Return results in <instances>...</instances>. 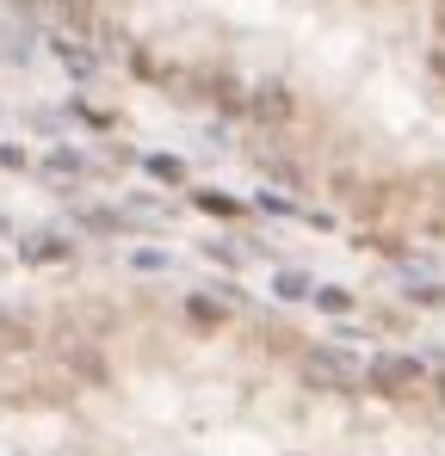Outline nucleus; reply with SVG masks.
Segmentation results:
<instances>
[{
    "label": "nucleus",
    "mask_w": 445,
    "mask_h": 456,
    "mask_svg": "<svg viewBox=\"0 0 445 456\" xmlns=\"http://www.w3.org/2000/svg\"><path fill=\"white\" fill-rule=\"evenodd\" d=\"M365 382H371L377 395H415V389L427 382V370H421V358H402V351H384V358H371V370H365Z\"/></svg>",
    "instance_id": "1"
},
{
    "label": "nucleus",
    "mask_w": 445,
    "mask_h": 456,
    "mask_svg": "<svg viewBox=\"0 0 445 456\" xmlns=\"http://www.w3.org/2000/svg\"><path fill=\"white\" fill-rule=\"evenodd\" d=\"M303 376L322 382V389H353L359 382V364L346 351H334V345H315V351H303Z\"/></svg>",
    "instance_id": "2"
},
{
    "label": "nucleus",
    "mask_w": 445,
    "mask_h": 456,
    "mask_svg": "<svg viewBox=\"0 0 445 456\" xmlns=\"http://www.w3.org/2000/svg\"><path fill=\"white\" fill-rule=\"evenodd\" d=\"M56 358H62V370L68 376H81V382H106V358H99V340H87V334H62L56 340Z\"/></svg>",
    "instance_id": "3"
},
{
    "label": "nucleus",
    "mask_w": 445,
    "mask_h": 456,
    "mask_svg": "<svg viewBox=\"0 0 445 456\" xmlns=\"http://www.w3.org/2000/svg\"><path fill=\"white\" fill-rule=\"evenodd\" d=\"M248 112H254V123H266V130H285V123H297V93L285 81H266V87L248 93Z\"/></svg>",
    "instance_id": "4"
},
{
    "label": "nucleus",
    "mask_w": 445,
    "mask_h": 456,
    "mask_svg": "<svg viewBox=\"0 0 445 456\" xmlns=\"http://www.w3.org/2000/svg\"><path fill=\"white\" fill-rule=\"evenodd\" d=\"M31 340H37L31 315H12V309H0V345H6V351H25Z\"/></svg>",
    "instance_id": "5"
},
{
    "label": "nucleus",
    "mask_w": 445,
    "mask_h": 456,
    "mask_svg": "<svg viewBox=\"0 0 445 456\" xmlns=\"http://www.w3.org/2000/svg\"><path fill=\"white\" fill-rule=\"evenodd\" d=\"M56 56H62V68H68V75H93V68H99V56H93V50H81V37H62V43H56Z\"/></svg>",
    "instance_id": "6"
},
{
    "label": "nucleus",
    "mask_w": 445,
    "mask_h": 456,
    "mask_svg": "<svg viewBox=\"0 0 445 456\" xmlns=\"http://www.w3.org/2000/svg\"><path fill=\"white\" fill-rule=\"evenodd\" d=\"M68 31H93V0H50Z\"/></svg>",
    "instance_id": "7"
},
{
    "label": "nucleus",
    "mask_w": 445,
    "mask_h": 456,
    "mask_svg": "<svg viewBox=\"0 0 445 456\" xmlns=\"http://www.w3.org/2000/svg\"><path fill=\"white\" fill-rule=\"evenodd\" d=\"M148 179H161V185H186V161H173V154H148Z\"/></svg>",
    "instance_id": "8"
},
{
    "label": "nucleus",
    "mask_w": 445,
    "mask_h": 456,
    "mask_svg": "<svg viewBox=\"0 0 445 456\" xmlns=\"http://www.w3.org/2000/svg\"><path fill=\"white\" fill-rule=\"evenodd\" d=\"M309 296H315V309H328V315H346V309H353V296H346L340 284H315Z\"/></svg>",
    "instance_id": "9"
},
{
    "label": "nucleus",
    "mask_w": 445,
    "mask_h": 456,
    "mask_svg": "<svg viewBox=\"0 0 445 456\" xmlns=\"http://www.w3.org/2000/svg\"><path fill=\"white\" fill-rule=\"evenodd\" d=\"M186 315H192V327H223V303H211V296H192Z\"/></svg>",
    "instance_id": "10"
},
{
    "label": "nucleus",
    "mask_w": 445,
    "mask_h": 456,
    "mask_svg": "<svg viewBox=\"0 0 445 456\" xmlns=\"http://www.w3.org/2000/svg\"><path fill=\"white\" fill-rule=\"evenodd\" d=\"M309 290H315V284H309L303 271H279V296H285V303H297V296H309Z\"/></svg>",
    "instance_id": "11"
},
{
    "label": "nucleus",
    "mask_w": 445,
    "mask_h": 456,
    "mask_svg": "<svg viewBox=\"0 0 445 456\" xmlns=\"http://www.w3.org/2000/svg\"><path fill=\"white\" fill-rule=\"evenodd\" d=\"M62 253H68V247H62L56 234H37V240L25 247V259H62Z\"/></svg>",
    "instance_id": "12"
},
{
    "label": "nucleus",
    "mask_w": 445,
    "mask_h": 456,
    "mask_svg": "<svg viewBox=\"0 0 445 456\" xmlns=\"http://www.w3.org/2000/svg\"><path fill=\"white\" fill-rule=\"evenodd\" d=\"M81 173V154H50V179H75Z\"/></svg>",
    "instance_id": "13"
},
{
    "label": "nucleus",
    "mask_w": 445,
    "mask_h": 456,
    "mask_svg": "<svg viewBox=\"0 0 445 456\" xmlns=\"http://www.w3.org/2000/svg\"><path fill=\"white\" fill-rule=\"evenodd\" d=\"M198 204H204V210H217V216H235V204H229V198H217V192H198Z\"/></svg>",
    "instance_id": "14"
},
{
    "label": "nucleus",
    "mask_w": 445,
    "mask_h": 456,
    "mask_svg": "<svg viewBox=\"0 0 445 456\" xmlns=\"http://www.w3.org/2000/svg\"><path fill=\"white\" fill-rule=\"evenodd\" d=\"M433 75H440V81H445V50H433Z\"/></svg>",
    "instance_id": "15"
},
{
    "label": "nucleus",
    "mask_w": 445,
    "mask_h": 456,
    "mask_svg": "<svg viewBox=\"0 0 445 456\" xmlns=\"http://www.w3.org/2000/svg\"><path fill=\"white\" fill-rule=\"evenodd\" d=\"M12 6H19V12H37V6H44V0H12Z\"/></svg>",
    "instance_id": "16"
},
{
    "label": "nucleus",
    "mask_w": 445,
    "mask_h": 456,
    "mask_svg": "<svg viewBox=\"0 0 445 456\" xmlns=\"http://www.w3.org/2000/svg\"><path fill=\"white\" fill-rule=\"evenodd\" d=\"M6 234H12V228H6V216H0V240H6Z\"/></svg>",
    "instance_id": "17"
},
{
    "label": "nucleus",
    "mask_w": 445,
    "mask_h": 456,
    "mask_svg": "<svg viewBox=\"0 0 445 456\" xmlns=\"http://www.w3.org/2000/svg\"><path fill=\"white\" fill-rule=\"evenodd\" d=\"M440 31H445V0H440Z\"/></svg>",
    "instance_id": "18"
},
{
    "label": "nucleus",
    "mask_w": 445,
    "mask_h": 456,
    "mask_svg": "<svg viewBox=\"0 0 445 456\" xmlns=\"http://www.w3.org/2000/svg\"><path fill=\"white\" fill-rule=\"evenodd\" d=\"M440 395H445V376H440Z\"/></svg>",
    "instance_id": "19"
}]
</instances>
